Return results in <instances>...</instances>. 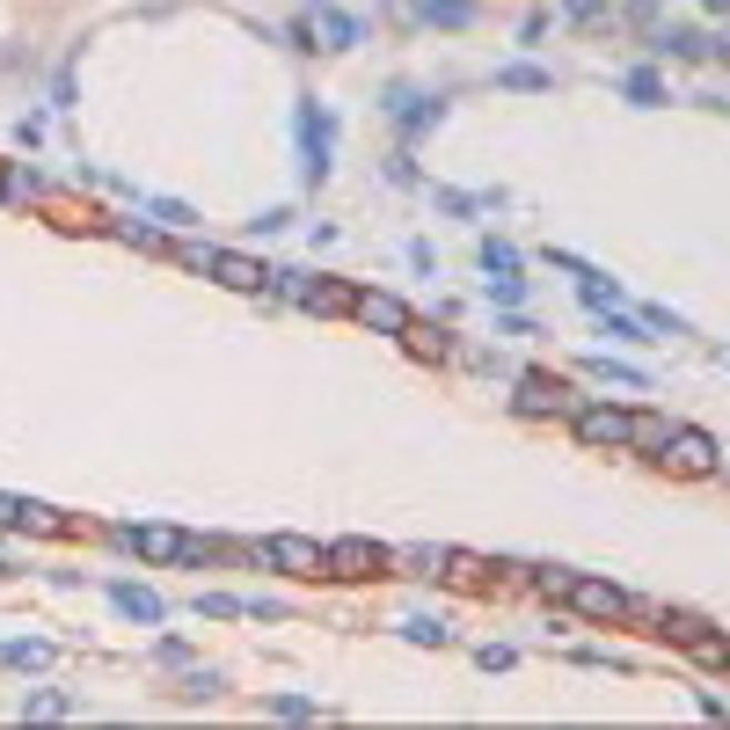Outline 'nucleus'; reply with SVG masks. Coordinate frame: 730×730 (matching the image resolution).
<instances>
[{
	"mask_svg": "<svg viewBox=\"0 0 730 730\" xmlns=\"http://www.w3.org/2000/svg\"><path fill=\"white\" fill-rule=\"evenodd\" d=\"M628 424H636V409H621V402H577L570 432L591 453H628Z\"/></svg>",
	"mask_w": 730,
	"mask_h": 730,
	"instance_id": "nucleus-1",
	"label": "nucleus"
},
{
	"mask_svg": "<svg viewBox=\"0 0 730 730\" xmlns=\"http://www.w3.org/2000/svg\"><path fill=\"white\" fill-rule=\"evenodd\" d=\"M511 409H519V417H577V395H570V381H562V373H519V381H511Z\"/></svg>",
	"mask_w": 730,
	"mask_h": 730,
	"instance_id": "nucleus-2",
	"label": "nucleus"
},
{
	"mask_svg": "<svg viewBox=\"0 0 730 730\" xmlns=\"http://www.w3.org/2000/svg\"><path fill=\"white\" fill-rule=\"evenodd\" d=\"M300 175L307 183H329V154H336V118L322 103H300Z\"/></svg>",
	"mask_w": 730,
	"mask_h": 730,
	"instance_id": "nucleus-3",
	"label": "nucleus"
},
{
	"mask_svg": "<svg viewBox=\"0 0 730 730\" xmlns=\"http://www.w3.org/2000/svg\"><path fill=\"white\" fill-rule=\"evenodd\" d=\"M570 607H577V621H599V628H607V621H628V614H636V599H628L614 577H585V570H577Z\"/></svg>",
	"mask_w": 730,
	"mask_h": 730,
	"instance_id": "nucleus-4",
	"label": "nucleus"
},
{
	"mask_svg": "<svg viewBox=\"0 0 730 730\" xmlns=\"http://www.w3.org/2000/svg\"><path fill=\"white\" fill-rule=\"evenodd\" d=\"M381 110L395 118V132H402V140H424V132H432V124L446 118V103H438V95H417L409 81H395V88H387V95H381Z\"/></svg>",
	"mask_w": 730,
	"mask_h": 730,
	"instance_id": "nucleus-5",
	"label": "nucleus"
},
{
	"mask_svg": "<svg viewBox=\"0 0 730 730\" xmlns=\"http://www.w3.org/2000/svg\"><path fill=\"white\" fill-rule=\"evenodd\" d=\"M658 468L694 475V483H701V475H716V468H723V453H716V438H709V432H687V424H679V432H672V446L658 453Z\"/></svg>",
	"mask_w": 730,
	"mask_h": 730,
	"instance_id": "nucleus-6",
	"label": "nucleus"
},
{
	"mask_svg": "<svg viewBox=\"0 0 730 730\" xmlns=\"http://www.w3.org/2000/svg\"><path fill=\"white\" fill-rule=\"evenodd\" d=\"M387 556L395 548H381V540H329V577H351V585H365V577H381L387 570Z\"/></svg>",
	"mask_w": 730,
	"mask_h": 730,
	"instance_id": "nucleus-7",
	"label": "nucleus"
},
{
	"mask_svg": "<svg viewBox=\"0 0 730 730\" xmlns=\"http://www.w3.org/2000/svg\"><path fill=\"white\" fill-rule=\"evenodd\" d=\"M351 322H365L373 336H409V322H417V314L402 307L395 293H373V285H365V293L351 300Z\"/></svg>",
	"mask_w": 730,
	"mask_h": 730,
	"instance_id": "nucleus-8",
	"label": "nucleus"
},
{
	"mask_svg": "<svg viewBox=\"0 0 730 730\" xmlns=\"http://www.w3.org/2000/svg\"><path fill=\"white\" fill-rule=\"evenodd\" d=\"M110 540H118L124 556H146V562H175V548H183L175 526H110Z\"/></svg>",
	"mask_w": 730,
	"mask_h": 730,
	"instance_id": "nucleus-9",
	"label": "nucleus"
},
{
	"mask_svg": "<svg viewBox=\"0 0 730 730\" xmlns=\"http://www.w3.org/2000/svg\"><path fill=\"white\" fill-rule=\"evenodd\" d=\"M271 548H278V570L285 577H329V548L307 534H271Z\"/></svg>",
	"mask_w": 730,
	"mask_h": 730,
	"instance_id": "nucleus-10",
	"label": "nucleus"
},
{
	"mask_svg": "<svg viewBox=\"0 0 730 730\" xmlns=\"http://www.w3.org/2000/svg\"><path fill=\"white\" fill-rule=\"evenodd\" d=\"M110 607H118L124 621H140V628H161V621H169V607H161V591L132 585V577H118V585H110Z\"/></svg>",
	"mask_w": 730,
	"mask_h": 730,
	"instance_id": "nucleus-11",
	"label": "nucleus"
},
{
	"mask_svg": "<svg viewBox=\"0 0 730 730\" xmlns=\"http://www.w3.org/2000/svg\"><path fill=\"white\" fill-rule=\"evenodd\" d=\"M387 570H402V577H453V548L417 540V548H395V556H387Z\"/></svg>",
	"mask_w": 730,
	"mask_h": 730,
	"instance_id": "nucleus-12",
	"label": "nucleus"
},
{
	"mask_svg": "<svg viewBox=\"0 0 730 730\" xmlns=\"http://www.w3.org/2000/svg\"><path fill=\"white\" fill-rule=\"evenodd\" d=\"M314 30H322V52H358L365 44V22L344 8H314Z\"/></svg>",
	"mask_w": 730,
	"mask_h": 730,
	"instance_id": "nucleus-13",
	"label": "nucleus"
},
{
	"mask_svg": "<svg viewBox=\"0 0 730 730\" xmlns=\"http://www.w3.org/2000/svg\"><path fill=\"white\" fill-rule=\"evenodd\" d=\"M672 432H679L672 417H658V409H636V424H628V453H643V460H658V453L672 446Z\"/></svg>",
	"mask_w": 730,
	"mask_h": 730,
	"instance_id": "nucleus-14",
	"label": "nucleus"
},
{
	"mask_svg": "<svg viewBox=\"0 0 730 730\" xmlns=\"http://www.w3.org/2000/svg\"><path fill=\"white\" fill-rule=\"evenodd\" d=\"M212 278H220V285H234V293H271V271H263V263H249V256H234V249H220Z\"/></svg>",
	"mask_w": 730,
	"mask_h": 730,
	"instance_id": "nucleus-15",
	"label": "nucleus"
},
{
	"mask_svg": "<svg viewBox=\"0 0 730 730\" xmlns=\"http://www.w3.org/2000/svg\"><path fill=\"white\" fill-rule=\"evenodd\" d=\"M351 300H358V285H336V278H307V300H300V307H307V314H351Z\"/></svg>",
	"mask_w": 730,
	"mask_h": 730,
	"instance_id": "nucleus-16",
	"label": "nucleus"
},
{
	"mask_svg": "<svg viewBox=\"0 0 730 730\" xmlns=\"http://www.w3.org/2000/svg\"><path fill=\"white\" fill-rule=\"evenodd\" d=\"M0 197H8V205H30V197H44V175H37L30 161H8V169H0Z\"/></svg>",
	"mask_w": 730,
	"mask_h": 730,
	"instance_id": "nucleus-17",
	"label": "nucleus"
},
{
	"mask_svg": "<svg viewBox=\"0 0 730 730\" xmlns=\"http://www.w3.org/2000/svg\"><path fill=\"white\" fill-rule=\"evenodd\" d=\"M621 95H628L636 110H658V103H665V81H658V67H628V73H621Z\"/></svg>",
	"mask_w": 730,
	"mask_h": 730,
	"instance_id": "nucleus-18",
	"label": "nucleus"
},
{
	"mask_svg": "<svg viewBox=\"0 0 730 730\" xmlns=\"http://www.w3.org/2000/svg\"><path fill=\"white\" fill-rule=\"evenodd\" d=\"M650 52H658V59H701V52H709V37H701V30H658V37H650Z\"/></svg>",
	"mask_w": 730,
	"mask_h": 730,
	"instance_id": "nucleus-19",
	"label": "nucleus"
},
{
	"mask_svg": "<svg viewBox=\"0 0 730 730\" xmlns=\"http://www.w3.org/2000/svg\"><path fill=\"white\" fill-rule=\"evenodd\" d=\"M417 16L438 22V30H468V22H475V0H417Z\"/></svg>",
	"mask_w": 730,
	"mask_h": 730,
	"instance_id": "nucleus-20",
	"label": "nucleus"
},
{
	"mask_svg": "<svg viewBox=\"0 0 730 730\" xmlns=\"http://www.w3.org/2000/svg\"><path fill=\"white\" fill-rule=\"evenodd\" d=\"M0 665H16V672H44V665H52V643H44V636H30V643H0Z\"/></svg>",
	"mask_w": 730,
	"mask_h": 730,
	"instance_id": "nucleus-21",
	"label": "nucleus"
},
{
	"mask_svg": "<svg viewBox=\"0 0 730 730\" xmlns=\"http://www.w3.org/2000/svg\"><path fill=\"white\" fill-rule=\"evenodd\" d=\"M226 556V540H197V534H183V548H175V562H183V570H212V562Z\"/></svg>",
	"mask_w": 730,
	"mask_h": 730,
	"instance_id": "nucleus-22",
	"label": "nucleus"
},
{
	"mask_svg": "<svg viewBox=\"0 0 730 730\" xmlns=\"http://www.w3.org/2000/svg\"><path fill=\"white\" fill-rule=\"evenodd\" d=\"M483 271L489 278H519V249L497 242V234H483Z\"/></svg>",
	"mask_w": 730,
	"mask_h": 730,
	"instance_id": "nucleus-23",
	"label": "nucleus"
},
{
	"mask_svg": "<svg viewBox=\"0 0 730 730\" xmlns=\"http://www.w3.org/2000/svg\"><path fill=\"white\" fill-rule=\"evenodd\" d=\"M402 636H409L417 650H446V643H453V628H446V621H432V614H417V621H402Z\"/></svg>",
	"mask_w": 730,
	"mask_h": 730,
	"instance_id": "nucleus-24",
	"label": "nucleus"
},
{
	"mask_svg": "<svg viewBox=\"0 0 730 730\" xmlns=\"http://www.w3.org/2000/svg\"><path fill=\"white\" fill-rule=\"evenodd\" d=\"M409 351H417V358H446L453 336L438 329V322H409Z\"/></svg>",
	"mask_w": 730,
	"mask_h": 730,
	"instance_id": "nucleus-25",
	"label": "nucleus"
},
{
	"mask_svg": "<svg viewBox=\"0 0 730 730\" xmlns=\"http://www.w3.org/2000/svg\"><path fill=\"white\" fill-rule=\"evenodd\" d=\"M30 716H73V694H59V687H37V694H22V723Z\"/></svg>",
	"mask_w": 730,
	"mask_h": 730,
	"instance_id": "nucleus-26",
	"label": "nucleus"
},
{
	"mask_svg": "<svg viewBox=\"0 0 730 730\" xmlns=\"http://www.w3.org/2000/svg\"><path fill=\"white\" fill-rule=\"evenodd\" d=\"M197 614H205V621H242L249 599H234V591H197Z\"/></svg>",
	"mask_w": 730,
	"mask_h": 730,
	"instance_id": "nucleus-27",
	"label": "nucleus"
},
{
	"mask_svg": "<svg viewBox=\"0 0 730 730\" xmlns=\"http://www.w3.org/2000/svg\"><path fill=\"white\" fill-rule=\"evenodd\" d=\"M577 293H585V307H591V314L621 307V285H607V278H599V271H585V278H577Z\"/></svg>",
	"mask_w": 730,
	"mask_h": 730,
	"instance_id": "nucleus-28",
	"label": "nucleus"
},
{
	"mask_svg": "<svg viewBox=\"0 0 730 730\" xmlns=\"http://www.w3.org/2000/svg\"><path fill=\"white\" fill-rule=\"evenodd\" d=\"M497 88H519V95H540V88H556L540 67H497Z\"/></svg>",
	"mask_w": 730,
	"mask_h": 730,
	"instance_id": "nucleus-29",
	"label": "nucleus"
},
{
	"mask_svg": "<svg viewBox=\"0 0 730 730\" xmlns=\"http://www.w3.org/2000/svg\"><path fill=\"white\" fill-rule=\"evenodd\" d=\"M271 716H278V723H314V716H322V701H307V694H278V701H271Z\"/></svg>",
	"mask_w": 730,
	"mask_h": 730,
	"instance_id": "nucleus-30",
	"label": "nucleus"
},
{
	"mask_svg": "<svg viewBox=\"0 0 730 730\" xmlns=\"http://www.w3.org/2000/svg\"><path fill=\"white\" fill-rule=\"evenodd\" d=\"M175 263H183V271H205V278H212L220 249H212V242H175Z\"/></svg>",
	"mask_w": 730,
	"mask_h": 730,
	"instance_id": "nucleus-31",
	"label": "nucleus"
},
{
	"mask_svg": "<svg viewBox=\"0 0 730 730\" xmlns=\"http://www.w3.org/2000/svg\"><path fill=\"white\" fill-rule=\"evenodd\" d=\"M658 628H665V636H672L679 650H687V643H694V636H701V628H709V621H694V614H672V607H665V621H658Z\"/></svg>",
	"mask_w": 730,
	"mask_h": 730,
	"instance_id": "nucleus-32",
	"label": "nucleus"
},
{
	"mask_svg": "<svg viewBox=\"0 0 730 730\" xmlns=\"http://www.w3.org/2000/svg\"><path fill=\"white\" fill-rule=\"evenodd\" d=\"M146 220H161V226L183 234V226H191V205H175V197H146Z\"/></svg>",
	"mask_w": 730,
	"mask_h": 730,
	"instance_id": "nucleus-33",
	"label": "nucleus"
},
{
	"mask_svg": "<svg viewBox=\"0 0 730 730\" xmlns=\"http://www.w3.org/2000/svg\"><path fill=\"white\" fill-rule=\"evenodd\" d=\"M570 585H577V570H534V591H540V599H570Z\"/></svg>",
	"mask_w": 730,
	"mask_h": 730,
	"instance_id": "nucleus-34",
	"label": "nucleus"
},
{
	"mask_svg": "<svg viewBox=\"0 0 730 730\" xmlns=\"http://www.w3.org/2000/svg\"><path fill=\"white\" fill-rule=\"evenodd\" d=\"M599 322H607V336H614V344H650V336H643V322H628V314H599Z\"/></svg>",
	"mask_w": 730,
	"mask_h": 730,
	"instance_id": "nucleus-35",
	"label": "nucleus"
},
{
	"mask_svg": "<svg viewBox=\"0 0 730 730\" xmlns=\"http://www.w3.org/2000/svg\"><path fill=\"white\" fill-rule=\"evenodd\" d=\"M591 373H607V381H621V387H650V373H643V365H614V358H591Z\"/></svg>",
	"mask_w": 730,
	"mask_h": 730,
	"instance_id": "nucleus-36",
	"label": "nucleus"
},
{
	"mask_svg": "<svg viewBox=\"0 0 730 730\" xmlns=\"http://www.w3.org/2000/svg\"><path fill=\"white\" fill-rule=\"evenodd\" d=\"M285 44H293V52H322V30H314V16L285 22Z\"/></svg>",
	"mask_w": 730,
	"mask_h": 730,
	"instance_id": "nucleus-37",
	"label": "nucleus"
},
{
	"mask_svg": "<svg viewBox=\"0 0 730 730\" xmlns=\"http://www.w3.org/2000/svg\"><path fill=\"white\" fill-rule=\"evenodd\" d=\"M110 234L132 242V249H161V234H154V226H140V220H110Z\"/></svg>",
	"mask_w": 730,
	"mask_h": 730,
	"instance_id": "nucleus-38",
	"label": "nucleus"
},
{
	"mask_svg": "<svg viewBox=\"0 0 730 730\" xmlns=\"http://www.w3.org/2000/svg\"><path fill=\"white\" fill-rule=\"evenodd\" d=\"M387 183H402V191H417V161H409V154H387Z\"/></svg>",
	"mask_w": 730,
	"mask_h": 730,
	"instance_id": "nucleus-39",
	"label": "nucleus"
},
{
	"mask_svg": "<svg viewBox=\"0 0 730 730\" xmlns=\"http://www.w3.org/2000/svg\"><path fill=\"white\" fill-rule=\"evenodd\" d=\"M183 694H191V701H212V694H220V672H191V679H183Z\"/></svg>",
	"mask_w": 730,
	"mask_h": 730,
	"instance_id": "nucleus-40",
	"label": "nucleus"
},
{
	"mask_svg": "<svg viewBox=\"0 0 730 730\" xmlns=\"http://www.w3.org/2000/svg\"><path fill=\"white\" fill-rule=\"evenodd\" d=\"M475 665H483V672H511V650L505 643H483V650H475Z\"/></svg>",
	"mask_w": 730,
	"mask_h": 730,
	"instance_id": "nucleus-41",
	"label": "nucleus"
},
{
	"mask_svg": "<svg viewBox=\"0 0 730 730\" xmlns=\"http://www.w3.org/2000/svg\"><path fill=\"white\" fill-rule=\"evenodd\" d=\"M562 16H570V22H599V16H607V0H562Z\"/></svg>",
	"mask_w": 730,
	"mask_h": 730,
	"instance_id": "nucleus-42",
	"label": "nucleus"
},
{
	"mask_svg": "<svg viewBox=\"0 0 730 730\" xmlns=\"http://www.w3.org/2000/svg\"><path fill=\"white\" fill-rule=\"evenodd\" d=\"M519 293H526V278H489V300H505V307H519Z\"/></svg>",
	"mask_w": 730,
	"mask_h": 730,
	"instance_id": "nucleus-43",
	"label": "nucleus"
},
{
	"mask_svg": "<svg viewBox=\"0 0 730 730\" xmlns=\"http://www.w3.org/2000/svg\"><path fill=\"white\" fill-rule=\"evenodd\" d=\"M154 658H161V665H191V643H175V636H161V643H154Z\"/></svg>",
	"mask_w": 730,
	"mask_h": 730,
	"instance_id": "nucleus-44",
	"label": "nucleus"
},
{
	"mask_svg": "<svg viewBox=\"0 0 730 730\" xmlns=\"http://www.w3.org/2000/svg\"><path fill=\"white\" fill-rule=\"evenodd\" d=\"M438 212H460V220H468L475 197H468V191H438Z\"/></svg>",
	"mask_w": 730,
	"mask_h": 730,
	"instance_id": "nucleus-45",
	"label": "nucleus"
},
{
	"mask_svg": "<svg viewBox=\"0 0 730 730\" xmlns=\"http://www.w3.org/2000/svg\"><path fill=\"white\" fill-rule=\"evenodd\" d=\"M665 0H628V16H658Z\"/></svg>",
	"mask_w": 730,
	"mask_h": 730,
	"instance_id": "nucleus-46",
	"label": "nucleus"
},
{
	"mask_svg": "<svg viewBox=\"0 0 730 730\" xmlns=\"http://www.w3.org/2000/svg\"><path fill=\"white\" fill-rule=\"evenodd\" d=\"M16 511H22V505H16V497H0V526H16Z\"/></svg>",
	"mask_w": 730,
	"mask_h": 730,
	"instance_id": "nucleus-47",
	"label": "nucleus"
},
{
	"mask_svg": "<svg viewBox=\"0 0 730 730\" xmlns=\"http://www.w3.org/2000/svg\"><path fill=\"white\" fill-rule=\"evenodd\" d=\"M701 8H709V16H730V0H701Z\"/></svg>",
	"mask_w": 730,
	"mask_h": 730,
	"instance_id": "nucleus-48",
	"label": "nucleus"
},
{
	"mask_svg": "<svg viewBox=\"0 0 730 730\" xmlns=\"http://www.w3.org/2000/svg\"><path fill=\"white\" fill-rule=\"evenodd\" d=\"M387 8H409V16H417V0H387Z\"/></svg>",
	"mask_w": 730,
	"mask_h": 730,
	"instance_id": "nucleus-49",
	"label": "nucleus"
},
{
	"mask_svg": "<svg viewBox=\"0 0 730 730\" xmlns=\"http://www.w3.org/2000/svg\"><path fill=\"white\" fill-rule=\"evenodd\" d=\"M314 8H329V0H314Z\"/></svg>",
	"mask_w": 730,
	"mask_h": 730,
	"instance_id": "nucleus-50",
	"label": "nucleus"
}]
</instances>
